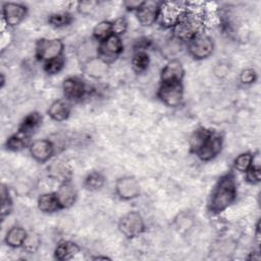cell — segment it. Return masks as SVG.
<instances>
[{
	"mask_svg": "<svg viewBox=\"0 0 261 261\" xmlns=\"http://www.w3.org/2000/svg\"><path fill=\"white\" fill-rule=\"evenodd\" d=\"M32 158L38 163L48 162L55 153V146L48 139H39L31 143L29 147Z\"/></svg>",
	"mask_w": 261,
	"mask_h": 261,
	"instance_id": "4fadbf2b",
	"label": "cell"
},
{
	"mask_svg": "<svg viewBox=\"0 0 261 261\" xmlns=\"http://www.w3.org/2000/svg\"><path fill=\"white\" fill-rule=\"evenodd\" d=\"M123 52V43L121 37L111 35L107 39L98 43V57L111 64L116 61Z\"/></svg>",
	"mask_w": 261,
	"mask_h": 261,
	"instance_id": "30bf717a",
	"label": "cell"
},
{
	"mask_svg": "<svg viewBox=\"0 0 261 261\" xmlns=\"http://www.w3.org/2000/svg\"><path fill=\"white\" fill-rule=\"evenodd\" d=\"M253 164H254V155L249 151L240 153L233 159V162H232L233 169L241 173H245Z\"/></svg>",
	"mask_w": 261,
	"mask_h": 261,
	"instance_id": "f546056e",
	"label": "cell"
},
{
	"mask_svg": "<svg viewBox=\"0 0 261 261\" xmlns=\"http://www.w3.org/2000/svg\"><path fill=\"white\" fill-rule=\"evenodd\" d=\"M206 28L205 14L200 9L188 6L178 21L171 29L173 37L180 41L188 43L197 36L204 34Z\"/></svg>",
	"mask_w": 261,
	"mask_h": 261,
	"instance_id": "7a4b0ae2",
	"label": "cell"
},
{
	"mask_svg": "<svg viewBox=\"0 0 261 261\" xmlns=\"http://www.w3.org/2000/svg\"><path fill=\"white\" fill-rule=\"evenodd\" d=\"M99 6L98 1H79L76 3V11L85 16L91 15Z\"/></svg>",
	"mask_w": 261,
	"mask_h": 261,
	"instance_id": "e575fe53",
	"label": "cell"
},
{
	"mask_svg": "<svg viewBox=\"0 0 261 261\" xmlns=\"http://www.w3.org/2000/svg\"><path fill=\"white\" fill-rule=\"evenodd\" d=\"M62 92L64 99L68 102H79L88 93L86 82L77 75H69L62 82Z\"/></svg>",
	"mask_w": 261,
	"mask_h": 261,
	"instance_id": "8fae6325",
	"label": "cell"
},
{
	"mask_svg": "<svg viewBox=\"0 0 261 261\" xmlns=\"http://www.w3.org/2000/svg\"><path fill=\"white\" fill-rule=\"evenodd\" d=\"M47 174L50 178L60 184V182L71 180L72 169L66 161L62 159H57L48 165Z\"/></svg>",
	"mask_w": 261,
	"mask_h": 261,
	"instance_id": "ac0fdd59",
	"label": "cell"
},
{
	"mask_svg": "<svg viewBox=\"0 0 261 261\" xmlns=\"http://www.w3.org/2000/svg\"><path fill=\"white\" fill-rule=\"evenodd\" d=\"M238 182L232 171L222 174L213 186L207 202V210L212 215H219L237 200Z\"/></svg>",
	"mask_w": 261,
	"mask_h": 261,
	"instance_id": "6da1fadb",
	"label": "cell"
},
{
	"mask_svg": "<svg viewBox=\"0 0 261 261\" xmlns=\"http://www.w3.org/2000/svg\"><path fill=\"white\" fill-rule=\"evenodd\" d=\"M83 72L93 80H101L104 77L109 69V64L103 61L98 56L93 57L83 63H81Z\"/></svg>",
	"mask_w": 261,
	"mask_h": 261,
	"instance_id": "e0dca14e",
	"label": "cell"
},
{
	"mask_svg": "<svg viewBox=\"0 0 261 261\" xmlns=\"http://www.w3.org/2000/svg\"><path fill=\"white\" fill-rule=\"evenodd\" d=\"M189 3L185 2H161L157 23L172 29L187 10Z\"/></svg>",
	"mask_w": 261,
	"mask_h": 261,
	"instance_id": "ba28073f",
	"label": "cell"
},
{
	"mask_svg": "<svg viewBox=\"0 0 261 261\" xmlns=\"http://www.w3.org/2000/svg\"><path fill=\"white\" fill-rule=\"evenodd\" d=\"M132 69L137 74L144 73L150 65V56L147 51L135 50L130 60Z\"/></svg>",
	"mask_w": 261,
	"mask_h": 261,
	"instance_id": "484cf974",
	"label": "cell"
},
{
	"mask_svg": "<svg viewBox=\"0 0 261 261\" xmlns=\"http://www.w3.org/2000/svg\"><path fill=\"white\" fill-rule=\"evenodd\" d=\"M228 71H229V65L227 64V63H225V62H218L216 65H215V67H214V69H213V72H214V74L216 75V76H218V77H224V76H226L227 75V73H228Z\"/></svg>",
	"mask_w": 261,
	"mask_h": 261,
	"instance_id": "8d00e7d4",
	"label": "cell"
},
{
	"mask_svg": "<svg viewBox=\"0 0 261 261\" xmlns=\"http://www.w3.org/2000/svg\"><path fill=\"white\" fill-rule=\"evenodd\" d=\"M65 66L64 56H60L43 63V70L49 75L58 74Z\"/></svg>",
	"mask_w": 261,
	"mask_h": 261,
	"instance_id": "1f68e13d",
	"label": "cell"
},
{
	"mask_svg": "<svg viewBox=\"0 0 261 261\" xmlns=\"http://www.w3.org/2000/svg\"><path fill=\"white\" fill-rule=\"evenodd\" d=\"M38 209L45 214H52L62 210L55 192H48L41 194L37 200Z\"/></svg>",
	"mask_w": 261,
	"mask_h": 261,
	"instance_id": "7402d4cb",
	"label": "cell"
},
{
	"mask_svg": "<svg viewBox=\"0 0 261 261\" xmlns=\"http://www.w3.org/2000/svg\"><path fill=\"white\" fill-rule=\"evenodd\" d=\"M143 4H144V1H137V0H127L122 3L125 10L134 13H136L142 7Z\"/></svg>",
	"mask_w": 261,
	"mask_h": 261,
	"instance_id": "74e56055",
	"label": "cell"
},
{
	"mask_svg": "<svg viewBox=\"0 0 261 261\" xmlns=\"http://www.w3.org/2000/svg\"><path fill=\"white\" fill-rule=\"evenodd\" d=\"M31 145V137L27 136L18 130L10 135L5 141V149L10 152H20Z\"/></svg>",
	"mask_w": 261,
	"mask_h": 261,
	"instance_id": "cb8c5ba5",
	"label": "cell"
},
{
	"mask_svg": "<svg viewBox=\"0 0 261 261\" xmlns=\"http://www.w3.org/2000/svg\"><path fill=\"white\" fill-rule=\"evenodd\" d=\"M63 52L64 43L59 38H41L35 44V57L42 63L63 56Z\"/></svg>",
	"mask_w": 261,
	"mask_h": 261,
	"instance_id": "5b68a950",
	"label": "cell"
},
{
	"mask_svg": "<svg viewBox=\"0 0 261 261\" xmlns=\"http://www.w3.org/2000/svg\"><path fill=\"white\" fill-rule=\"evenodd\" d=\"M106 182L105 175L98 170H93L87 173L84 178L83 186L86 190L90 192H97L100 191Z\"/></svg>",
	"mask_w": 261,
	"mask_h": 261,
	"instance_id": "d4e9b609",
	"label": "cell"
},
{
	"mask_svg": "<svg viewBox=\"0 0 261 261\" xmlns=\"http://www.w3.org/2000/svg\"><path fill=\"white\" fill-rule=\"evenodd\" d=\"M161 2L144 1L142 7L135 13L139 23L142 27H151L157 22Z\"/></svg>",
	"mask_w": 261,
	"mask_h": 261,
	"instance_id": "5bb4252c",
	"label": "cell"
},
{
	"mask_svg": "<svg viewBox=\"0 0 261 261\" xmlns=\"http://www.w3.org/2000/svg\"><path fill=\"white\" fill-rule=\"evenodd\" d=\"M112 24V34L121 37L125 34L128 28V21L125 16H119L114 20H111Z\"/></svg>",
	"mask_w": 261,
	"mask_h": 261,
	"instance_id": "d590c367",
	"label": "cell"
},
{
	"mask_svg": "<svg viewBox=\"0 0 261 261\" xmlns=\"http://www.w3.org/2000/svg\"><path fill=\"white\" fill-rule=\"evenodd\" d=\"M43 116L39 111H31L21 119L18 124L17 130L32 137V135L41 126Z\"/></svg>",
	"mask_w": 261,
	"mask_h": 261,
	"instance_id": "44dd1931",
	"label": "cell"
},
{
	"mask_svg": "<svg viewBox=\"0 0 261 261\" xmlns=\"http://www.w3.org/2000/svg\"><path fill=\"white\" fill-rule=\"evenodd\" d=\"M223 136L214 129L206 128L201 143L194 151L199 160L208 162L215 159L223 149Z\"/></svg>",
	"mask_w": 261,
	"mask_h": 261,
	"instance_id": "3957f363",
	"label": "cell"
},
{
	"mask_svg": "<svg viewBox=\"0 0 261 261\" xmlns=\"http://www.w3.org/2000/svg\"><path fill=\"white\" fill-rule=\"evenodd\" d=\"M1 88L4 87V84H5V76H4V73L1 72Z\"/></svg>",
	"mask_w": 261,
	"mask_h": 261,
	"instance_id": "f35d334b",
	"label": "cell"
},
{
	"mask_svg": "<svg viewBox=\"0 0 261 261\" xmlns=\"http://www.w3.org/2000/svg\"><path fill=\"white\" fill-rule=\"evenodd\" d=\"M117 227L124 238L132 240L138 238L146 230V223L143 215L139 211L132 210L119 218Z\"/></svg>",
	"mask_w": 261,
	"mask_h": 261,
	"instance_id": "277c9868",
	"label": "cell"
},
{
	"mask_svg": "<svg viewBox=\"0 0 261 261\" xmlns=\"http://www.w3.org/2000/svg\"><path fill=\"white\" fill-rule=\"evenodd\" d=\"M74 20L73 15L68 11H59L51 13L48 18L47 22L50 27L54 29H62L70 25Z\"/></svg>",
	"mask_w": 261,
	"mask_h": 261,
	"instance_id": "4316f807",
	"label": "cell"
},
{
	"mask_svg": "<svg viewBox=\"0 0 261 261\" xmlns=\"http://www.w3.org/2000/svg\"><path fill=\"white\" fill-rule=\"evenodd\" d=\"M94 259H110L106 256H97V257H94Z\"/></svg>",
	"mask_w": 261,
	"mask_h": 261,
	"instance_id": "ab89813d",
	"label": "cell"
},
{
	"mask_svg": "<svg viewBox=\"0 0 261 261\" xmlns=\"http://www.w3.org/2000/svg\"><path fill=\"white\" fill-rule=\"evenodd\" d=\"M112 34V24L111 20H101L99 21L92 31V39H94L96 42H101L108 37H110Z\"/></svg>",
	"mask_w": 261,
	"mask_h": 261,
	"instance_id": "f1b7e54d",
	"label": "cell"
},
{
	"mask_svg": "<svg viewBox=\"0 0 261 261\" xmlns=\"http://www.w3.org/2000/svg\"><path fill=\"white\" fill-rule=\"evenodd\" d=\"M28 236V231L21 225H12L5 233L4 243L11 249L21 248L23 242Z\"/></svg>",
	"mask_w": 261,
	"mask_h": 261,
	"instance_id": "603a6c76",
	"label": "cell"
},
{
	"mask_svg": "<svg viewBox=\"0 0 261 261\" xmlns=\"http://www.w3.org/2000/svg\"><path fill=\"white\" fill-rule=\"evenodd\" d=\"M258 80V73L257 71L252 67L244 68L239 75V81L244 86H250L257 82Z\"/></svg>",
	"mask_w": 261,
	"mask_h": 261,
	"instance_id": "d6a6232c",
	"label": "cell"
},
{
	"mask_svg": "<svg viewBox=\"0 0 261 261\" xmlns=\"http://www.w3.org/2000/svg\"><path fill=\"white\" fill-rule=\"evenodd\" d=\"M185 72V67L180 60L170 59L160 70V83L182 82Z\"/></svg>",
	"mask_w": 261,
	"mask_h": 261,
	"instance_id": "9a60e30c",
	"label": "cell"
},
{
	"mask_svg": "<svg viewBox=\"0 0 261 261\" xmlns=\"http://www.w3.org/2000/svg\"><path fill=\"white\" fill-rule=\"evenodd\" d=\"M184 94L182 82L160 83L156 93L159 101L170 108H175L181 105L184 101Z\"/></svg>",
	"mask_w": 261,
	"mask_h": 261,
	"instance_id": "8992f818",
	"label": "cell"
},
{
	"mask_svg": "<svg viewBox=\"0 0 261 261\" xmlns=\"http://www.w3.org/2000/svg\"><path fill=\"white\" fill-rule=\"evenodd\" d=\"M2 21L7 29L18 27L28 15V6L18 2H4L1 7Z\"/></svg>",
	"mask_w": 261,
	"mask_h": 261,
	"instance_id": "9c48e42d",
	"label": "cell"
},
{
	"mask_svg": "<svg viewBox=\"0 0 261 261\" xmlns=\"http://www.w3.org/2000/svg\"><path fill=\"white\" fill-rule=\"evenodd\" d=\"M245 179L249 185H259L261 181V167L258 164H253L245 172Z\"/></svg>",
	"mask_w": 261,
	"mask_h": 261,
	"instance_id": "836d02e7",
	"label": "cell"
},
{
	"mask_svg": "<svg viewBox=\"0 0 261 261\" xmlns=\"http://www.w3.org/2000/svg\"><path fill=\"white\" fill-rule=\"evenodd\" d=\"M114 192L120 200L132 201L140 197L141 187L136 177L132 175H122L115 180Z\"/></svg>",
	"mask_w": 261,
	"mask_h": 261,
	"instance_id": "7c38bea8",
	"label": "cell"
},
{
	"mask_svg": "<svg viewBox=\"0 0 261 261\" xmlns=\"http://www.w3.org/2000/svg\"><path fill=\"white\" fill-rule=\"evenodd\" d=\"M81 252L80 246L72 241H60L54 249V258L59 261L70 260Z\"/></svg>",
	"mask_w": 261,
	"mask_h": 261,
	"instance_id": "ffe728a7",
	"label": "cell"
},
{
	"mask_svg": "<svg viewBox=\"0 0 261 261\" xmlns=\"http://www.w3.org/2000/svg\"><path fill=\"white\" fill-rule=\"evenodd\" d=\"M13 209V200L10 195L9 189L6 185H1V211L0 216L1 220L4 221L6 217H8Z\"/></svg>",
	"mask_w": 261,
	"mask_h": 261,
	"instance_id": "83f0119b",
	"label": "cell"
},
{
	"mask_svg": "<svg viewBox=\"0 0 261 261\" xmlns=\"http://www.w3.org/2000/svg\"><path fill=\"white\" fill-rule=\"evenodd\" d=\"M55 194L62 210L72 207L77 200V190L71 180L60 182Z\"/></svg>",
	"mask_w": 261,
	"mask_h": 261,
	"instance_id": "2e32d148",
	"label": "cell"
},
{
	"mask_svg": "<svg viewBox=\"0 0 261 261\" xmlns=\"http://www.w3.org/2000/svg\"><path fill=\"white\" fill-rule=\"evenodd\" d=\"M71 113V104L65 99H57L53 101L48 109L47 115L56 122H62L69 118Z\"/></svg>",
	"mask_w": 261,
	"mask_h": 261,
	"instance_id": "d6986e66",
	"label": "cell"
},
{
	"mask_svg": "<svg viewBox=\"0 0 261 261\" xmlns=\"http://www.w3.org/2000/svg\"><path fill=\"white\" fill-rule=\"evenodd\" d=\"M215 44L212 37L207 34H201L187 43L189 55L197 61L208 59L214 52Z\"/></svg>",
	"mask_w": 261,
	"mask_h": 261,
	"instance_id": "52a82bcc",
	"label": "cell"
},
{
	"mask_svg": "<svg viewBox=\"0 0 261 261\" xmlns=\"http://www.w3.org/2000/svg\"><path fill=\"white\" fill-rule=\"evenodd\" d=\"M41 237L39 233L35 231H30L28 232V236L23 242L22 245V250L27 252L28 254H35L38 252L40 246H41Z\"/></svg>",
	"mask_w": 261,
	"mask_h": 261,
	"instance_id": "4dcf8cb0",
	"label": "cell"
}]
</instances>
